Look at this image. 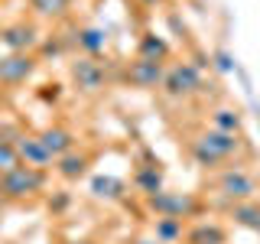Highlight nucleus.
<instances>
[{
  "label": "nucleus",
  "mask_w": 260,
  "mask_h": 244,
  "mask_svg": "<svg viewBox=\"0 0 260 244\" xmlns=\"http://www.w3.org/2000/svg\"><path fill=\"white\" fill-rule=\"evenodd\" d=\"M238 134H224V130H205L192 140V153L202 166H218L221 160H228L234 150H238Z\"/></svg>",
  "instance_id": "obj_1"
},
{
  "label": "nucleus",
  "mask_w": 260,
  "mask_h": 244,
  "mask_svg": "<svg viewBox=\"0 0 260 244\" xmlns=\"http://www.w3.org/2000/svg\"><path fill=\"white\" fill-rule=\"evenodd\" d=\"M43 186H46V173L39 166H26V163H20L16 169H10V173L0 179V189H4L7 202L29 199V195L43 192Z\"/></svg>",
  "instance_id": "obj_2"
},
{
  "label": "nucleus",
  "mask_w": 260,
  "mask_h": 244,
  "mask_svg": "<svg viewBox=\"0 0 260 244\" xmlns=\"http://www.w3.org/2000/svg\"><path fill=\"white\" fill-rule=\"evenodd\" d=\"M146 205L150 211H156V218H192L199 211V199L185 192H153L146 195Z\"/></svg>",
  "instance_id": "obj_3"
},
{
  "label": "nucleus",
  "mask_w": 260,
  "mask_h": 244,
  "mask_svg": "<svg viewBox=\"0 0 260 244\" xmlns=\"http://www.w3.org/2000/svg\"><path fill=\"white\" fill-rule=\"evenodd\" d=\"M36 55L32 52H7L0 55V88H16L26 85L36 75Z\"/></svg>",
  "instance_id": "obj_4"
},
{
  "label": "nucleus",
  "mask_w": 260,
  "mask_h": 244,
  "mask_svg": "<svg viewBox=\"0 0 260 244\" xmlns=\"http://www.w3.org/2000/svg\"><path fill=\"white\" fill-rule=\"evenodd\" d=\"M202 88V75L192 62H179L173 69H166V78H162V92L169 98H189Z\"/></svg>",
  "instance_id": "obj_5"
},
{
  "label": "nucleus",
  "mask_w": 260,
  "mask_h": 244,
  "mask_svg": "<svg viewBox=\"0 0 260 244\" xmlns=\"http://www.w3.org/2000/svg\"><path fill=\"white\" fill-rule=\"evenodd\" d=\"M218 192H221L231 205L234 202H250L254 192H257V182H254V176L244 173L241 166H228L224 173L218 176Z\"/></svg>",
  "instance_id": "obj_6"
},
{
  "label": "nucleus",
  "mask_w": 260,
  "mask_h": 244,
  "mask_svg": "<svg viewBox=\"0 0 260 244\" xmlns=\"http://www.w3.org/2000/svg\"><path fill=\"white\" fill-rule=\"evenodd\" d=\"M72 81H75L78 92L94 95V92H101V88H104V81H108V72H104V65L98 62V59L85 55V59L72 62Z\"/></svg>",
  "instance_id": "obj_7"
},
{
  "label": "nucleus",
  "mask_w": 260,
  "mask_h": 244,
  "mask_svg": "<svg viewBox=\"0 0 260 244\" xmlns=\"http://www.w3.org/2000/svg\"><path fill=\"white\" fill-rule=\"evenodd\" d=\"M162 78H166L162 62H150V59H140V55H137V59L127 65V81L134 88H143V92H150V88H162Z\"/></svg>",
  "instance_id": "obj_8"
},
{
  "label": "nucleus",
  "mask_w": 260,
  "mask_h": 244,
  "mask_svg": "<svg viewBox=\"0 0 260 244\" xmlns=\"http://www.w3.org/2000/svg\"><path fill=\"white\" fill-rule=\"evenodd\" d=\"M0 43L7 46V52H32L39 46V33L32 23L20 20V23H10V26L0 29Z\"/></svg>",
  "instance_id": "obj_9"
},
{
  "label": "nucleus",
  "mask_w": 260,
  "mask_h": 244,
  "mask_svg": "<svg viewBox=\"0 0 260 244\" xmlns=\"http://www.w3.org/2000/svg\"><path fill=\"white\" fill-rule=\"evenodd\" d=\"M16 153H20V160L26 163V166H49L52 163V153L43 146V140H39V134H20V140H16Z\"/></svg>",
  "instance_id": "obj_10"
},
{
  "label": "nucleus",
  "mask_w": 260,
  "mask_h": 244,
  "mask_svg": "<svg viewBox=\"0 0 260 244\" xmlns=\"http://www.w3.org/2000/svg\"><path fill=\"white\" fill-rule=\"evenodd\" d=\"M39 140H43V146L52 153V160H59V157L75 150V134H72L69 127H46L43 134H39Z\"/></svg>",
  "instance_id": "obj_11"
},
{
  "label": "nucleus",
  "mask_w": 260,
  "mask_h": 244,
  "mask_svg": "<svg viewBox=\"0 0 260 244\" xmlns=\"http://www.w3.org/2000/svg\"><path fill=\"white\" fill-rule=\"evenodd\" d=\"M88 166H91V157H88V153H78V150H72V153H65V157L55 160V173L62 179H69V182L81 179L88 173Z\"/></svg>",
  "instance_id": "obj_12"
},
{
  "label": "nucleus",
  "mask_w": 260,
  "mask_h": 244,
  "mask_svg": "<svg viewBox=\"0 0 260 244\" xmlns=\"http://www.w3.org/2000/svg\"><path fill=\"white\" fill-rule=\"evenodd\" d=\"M75 43H78V49H81L85 55L98 59V55L104 52V46H108V33H104L101 26H85V29H78Z\"/></svg>",
  "instance_id": "obj_13"
},
{
  "label": "nucleus",
  "mask_w": 260,
  "mask_h": 244,
  "mask_svg": "<svg viewBox=\"0 0 260 244\" xmlns=\"http://www.w3.org/2000/svg\"><path fill=\"white\" fill-rule=\"evenodd\" d=\"M231 218L241 228H250V231H260V205L254 199L250 202H234L231 205Z\"/></svg>",
  "instance_id": "obj_14"
},
{
  "label": "nucleus",
  "mask_w": 260,
  "mask_h": 244,
  "mask_svg": "<svg viewBox=\"0 0 260 244\" xmlns=\"http://www.w3.org/2000/svg\"><path fill=\"white\" fill-rule=\"evenodd\" d=\"M185 244H224V228L202 222L192 231H185Z\"/></svg>",
  "instance_id": "obj_15"
},
{
  "label": "nucleus",
  "mask_w": 260,
  "mask_h": 244,
  "mask_svg": "<svg viewBox=\"0 0 260 244\" xmlns=\"http://www.w3.org/2000/svg\"><path fill=\"white\" fill-rule=\"evenodd\" d=\"M137 55L140 59H150V62H162L169 55V43L162 36H153V33H146L140 39V49H137Z\"/></svg>",
  "instance_id": "obj_16"
},
{
  "label": "nucleus",
  "mask_w": 260,
  "mask_h": 244,
  "mask_svg": "<svg viewBox=\"0 0 260 244\" xmlns=\"http://www.w3.org/2000/svg\"><path fill=\"white\" fill-rule=\"evenodd\" d=\"M137 189H140L143 195H153V192H162V169L159 166H143L137 169Z\"/></svg>",
  "instance_id": "obj_17"
},
{
  "label": "nucleus",
  "mask_w": 260,
  "mask_h": 244,
  "mask_svg": "<svg viewBox=\"0 0 260 244\" xmlns=\"http://www.w3.org/2000/svg\"><path fill=\"white\" fill-rule=\"evenodd\" d=\"M91 192L98 195V199H120L124 195V182L120 179H114V176H94L91 179Z\"/></svg>",
  "instance_id": "obj_18"
},
{
  "label": "nucleus",
  "mask_w": 260,
  "mask_h": 244,
  "mask_svg": "<svg viewBox=\"0 0 260 244\" xmlns=\"http://www.w3.org/2000/svg\"><path fill=\"white\" fill-rule=\"evenodd\" d=\"M156 241L162 244H176L182 241V218H156Z\"/></svg>",
  "instance_id": "obj_19"
},
{
  "label": "nucleus",
  "mask_w": 260,
  "mask_h": 244,
  "mask_svg": "<svg viewBox=\"0 0 260 244\" xmlns=\"http://www.w3.org/2000/svg\"><path fill=\"white\" fill-rule=\"evenodd\" d=\"M211 127L224 130V134H238L241 130V114L234 108H218L215 114H211Z\"/></svg>",
  "instance_id": "obj_20"
},
{
  "label": "nucleus",
  "mask_w": 260,
  "mask_h": 244,
  "mask_svg": "<svg viewBox=\"0 0 260 244\" xmlns=\"http://www.w3.org/2000/svg\"><path fill=\"white\" fill-rule=\"evenodd\" d=\"M26 4H29L39 16L55 20V16H65V13H69V4H72V0H26Z\"/></svg>",
  "instance_id": "obj_21"
},
{
  "label": "nucleus",
  "mask_w": 260,
  "mask_h": 244,
  "mask_svg": "<svg viewBox=\"0 0 260 244\" xmlns=\"http://www.w3.org/2000/svg\"><path fill=\"white\" fill-rule=\"evenodd\" d=\"M20 153H16V143L13 140H0V179H4L10 169L20 166Z\"/></svg>",
  "instance_id": "obj_22"
},
{
  "label": "nucleus",
  "mask_w": 260,
  "mask_h": 244,
  "mask_svg": "<svg viewBox=\"0 0 260 244\" xmlns=\"http://www.w3.org/2000/svg\"><path fill=\"white\" fill-rule=\"evenodd\" d=\"M215 62H218V69H221V72H234V59H231V52H215Z\"/></svg>",
  "instance_id": "obj_23"
},
{
  "label": "nucleus",
  "mask_w": 260,
  "mask_h": 244,
  "mask_svg": "<svg viewBox=\"0 0 260 244\" xmlns=\"http://www.w3.org/2000/svg\"><path fill=\"white\" fill-rule=\"evenodd\" d=\"M65 202H69V199H65V195H59V199H55V202H49V205H52V208H65Z\"/></svg>",
  "instance_id": "obj_24"
},
{
  "label": "nucleus",
  "mask_w": 260,
  "mask_h": 244,
  "mask_svg": "<svg viewBox=\"0 0 260 244\" xmlns=\"http://www.w3.org/2000/svg\"><path fill=\"white\" fill-rule=\"evenodd\" d=\"M134 244H162V241H156V238H137Z\"/></svg>",
  "instance_id": "obj_25"
},
{
  "label": "nucleus",
  "mask_w": 260,
  "mask_h": 244,
  "mask_svg": "<svg viewBox=\"0 0 260 244\" xmlns=\"http://www.w3.org/2000/svg\"><path fill=\"white\" fill-rule=\"evenodd\" d=\"M7 205V195H4V189H0V208H4Z\"/></svg>",
  "instance_id": "obj_26"
},
{
  "label": "nucleus",
  "mask_w": 260,
  "mask_h": 244,
  "mask_svg": "<svg viewBox=\"0 0 260 244\" xmlns=\"http://www.w3.org/2000/svg\"><path fill=\"white\" fill-rule=\"evenodd\" d=\"M72 244H91V241H72Z\"/></svg>",
  "instance_id": "obj_27"
},
{
  "label": "nucleus",
  "mask_w": 260,
  "mask_h": 244,
  "mask_svg": "<svg viewBox=\"0 0 260 244\" xmlns=\"http://www.w3.org/2000/svg\"><path fill=\"white\" fill-rule=\"evenodd\" d=\"M143 4H156V0H143Z\"/></svg>",
  "instance_id": "obj_28"
},
{
  "label": "nucleus",
  "mask_w": 260,
  "mask_h": 244,
  "mask_svg": "<svg viewBox=\"0 0 260 244\" xmlns=\"http://www.w3.org/2000/svg\"><path fill=\"white\" fill-rule=\"evenodd\" d=\"M0 101H4V95H0Z\"/></svg>",
  "instance_id": "obj_29"
}]
</instances>
